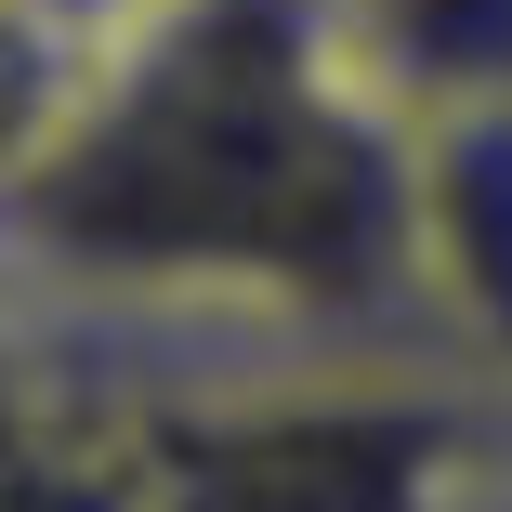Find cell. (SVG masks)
<instances>
[{
	"mask_svg": "<svg viewBox=\"0 0 512 512\" xmlns=\"http://www.w3.org/2000/svg\"><path fill=\"white\" fill-rule=\"evenodd\" d=\"M0 289L66 368L434 355L407 302V106L368 92L329 0H145L0 158Z\"/></svg>",
	"mask_w": 512,
	"mask_h": 512,
	"instance_id": "obj_1",
	"label": "cell"
},
{
	"mask_svg": "<svg viewBox=\"0 0 512 512\" xmlns=\"http://www.w3.org/2000/svg\"><path fill=\"white\" fill-rule=\"evenodd\" d=\"M132 512H473L512 394L434 355H145L79 368Z\"/></svg>",
	"mask_w": 512,
	"mask_h": 512,
	"instance_id": "obj_2",
	"label": "cell"
},
{
	"mask_svg": "<svg viewBox=\"0 0 512 512\" xmlns=\"http://www.w3.org/2000/svg\"><path fill=\"white\" fill-rule=\"evenodd\" d=\"M407 302L460 381L512 394V92L407 119Z\"/></svg>",
	"mask_w": 512,
	"mask_h": 512,
	"instance_id": "obj_3",
	"label": "cell"
},
{
	"mask_svg": "<svg viewBox=\"0 0 512 512\" xmlns=\"http://www.w3.org/2000/svg\"><path fill=\"white\" fill-rule=\"evenodd\" d=\"M329 27L368 66V92L407 119L512 92V0H329Z\"/></svg>",
	"mask_w": 512,
	"mask_h": 512,
	"instance_id": "obj_4",
	"label": "cell"
},
{
	"mask_svg": "<svg viewBox=\"0 0 512 512\" xmlns=\"http://www.w3.org/2000/svg\"><path fill=\"white\" fill-rule=\"evenodd\" d=\"M79 407H92V394H79L66 342H53V329L27 316L14 289H0V486H14V473H27V460H40V447H53L66 421H79Z\"/></svg>",
	"mask_w": 512,
	"mask_h": 512,
	"instance_id": "obj_5",
	"label": "cell"
},
{
	"mask_svg": "<svg viewBox=\"0 0 512 512\" xmlns=\"http://www.w3.org/2000/svg\"><path fill=\"white\" fill-rule=\"evenodd\" d=\"M132 14H145V0H0V27H27V40L66 53V66H79V53H106Z\"/></svg>",
	"mask_w": 512,
	"mask_h": 512,
	"instance_id": "obj_6",
	"label": "cell"
}]
</instances>
